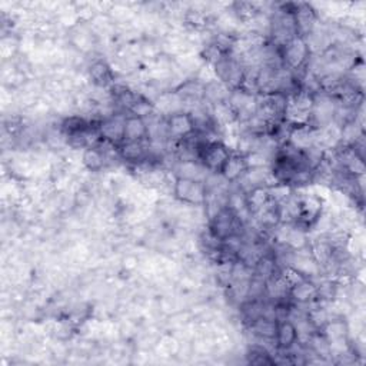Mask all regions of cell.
I'll return each instance as SVG.
<instances>
[{
    "mask_svg": "<svg viewBox=\"0 0 366 366\" xmlns=\"http://www.w3.org/2000/svg\"><path fill=\"white\" fill-rule=\"evenodd\" d=\"M232 151L221 140H206L199 146L198 162L209 173H222Z\"/></svg>",
    "mask_w": 366,
    "mask_h": 366,
    "instance_id": "cell-1",
    "label": "cell"
},
{
    "mask_svg": "<svg viewBox=\"0 0 366 366\" xmlns=\"http://www.w3.org/2000/svg\"><path fill=\"white\" fill-rule=\"evenodd\" d=\"M279 50L283 67L292 73L306 69L312 57V52L306 43V39L301 38V36H297V38L292 39Z\"/></svg>",
    "mask_w": 366,
    "mask_h": 366,
    "instance_id": "cell-2",
    "label": "cell"
},
{
    "mask_svg": "<svg viewBox=\"0 0 366 366\" xmlns=\"http://www.w3.org/2000/svg\"><path fill=\"white\" fill-rule=\"evenodd\" d=\"M173 196L185 205L203 206L206 199L205 182L176 176L173 183Z\"/></svg>",
    "mask_w": 366,
    "mask_h": 366,
    "instance_id": "cell-3",
    "label": "cell"
},
{
    "mask_svg": "<svg viewBox=\"0 0 366 366\" xmlns=\"http://www.w3.org/2000/svg\"><path fill=\"white\" fill-rule=\"evenodd\" d=\"M208 229L219 240H225L232 235H243L245 225L235 216V213L226 206L219 210L210 221Z\"/></svg>",
    "mask_w": 366,
    "mask_h": 366,
    "instance_id": "cell-4",
    "label": "cell"
},
{
    "mask_svg": "<svg viewBox=\"0 0 366 366\" xmlns=\"http://www.w3.org/2000/svg\"><path fill=\"white\" fill-rule=\"evenodd\" d=\"M169 140L180 142L196 132L194 119L188 111H177L166 116Z\"/></svg>",
    "mask_w": 366,
    "mask_h": 366,
    "instance_id": "cell-5",
    "label": "cell"
},
{
    "mask_svg": "<svg viewBox=\"0 0 366 366\" xmlns=\"http://www.w3.org/2000/svg\"><path fill=\"white\" fill-rule=\"evenodd\" d=\"M128 115L116 112L103 118L99 122V133L100 137L106 142H111L114 144L123 143L125 139V119Z\"/></svg>",
    "mask_w": 366,
    "mask_h": 366,
    "instance_id": "cell-6",
    "label": "cell"
},
{
    "mask_svg": "<svg viewBox=\"0 0 366 366\" xmlns=\"http://www.w3.org/2000/svg\"><path fill=\"white\" fill-rule=\"evenodd\" d=\"M119 155L121 159L132 163L140 165L151 161V149H149V139L143 142H123L119 144Z\"/></svg>",
    "mask_w": 366,
    "mask_h": 366,
    "instance_id": "cell-7",
    "label": "cell"
},
{
    "mask_svg": "<svg viewBox=\"0 0 366 366\" xmlns=\"http://www.w3.org/2000/svg\"><path fill=\"white\" fill-rule=\"evenodd\" d=\"M175 95L183 104H199L205 100V83L198 79H189L187 82L180 83L175 89Z\"/></svg>",
    "mask_w": 366,
    "mask_h": 366,
    "instance_id": "cell-8",
    "label": "cell"
},
{
    "mask_svg": "<svg viewBox=\"0 0 366 366\" xmlns=\"http://www.w3.org/2000/svg\"><path fill=\"white\" fill-rule=\"evenodd\" d=\"M298 342H299V338H298V329H297L295 322L289 318L278 320L276 337H275L276 349L287 351Z\"/></svg>",
    "mask_w": 366,
    "mask_h": 366,
    "instance_id": "cell-9",
    "label": "cell"
},
{
    "mask_svg": "<svg viewBox=\"0 0 366 366\" xmlns=\"http://www.w3.org/2000/svg\"><path fill=\"white\" fill-rule=\"evenodd\" d=\"M294 16H295L298 36H301V38H308L318 23L316 11L311 5L301 4V5H295Z\"/></svg>",
    "mask_w": 366,
    "mask_h": 366,
    "instance_id": "cell-10",
    "label": "cell"
},
{
    "mask_svg": "<svg viewBox=\"0 0 366 366\" xmlns=\"http://www.w3.org/2000/svg\"><path fill=\"white\" fill-rule=\"evenodd\" d=\"M89 78L96 88L111 89L115 85V73L107 62L97 59L89 66Z\"/></svg>",
    "mask_w": 366,
    "mask_h": 366,
    "instance_id": "cell-11",
    "label": "cell"
},
{
    "mask_svg": "<svg viewBox=\"0 0 366 366\" xmlns=\"http://www.w3.org/2000/svg\"><path fill=\"white\" fill-rule=\"evenodd\" d=\"M289 298L295 305H309L318 299L316 283L312 279H305L301 283L292 286L289 292Z\"/></svg>",
    "mask_w": 366,
    "mask_h": 366,
    "instance_id": "cell-12",
    "label": "cell"
},
{
    "mask_svg": "<svg viewBox=\"0 0 366 366\" xmlns=\"http://www.w3.org/2000/svg\"><path fill=\"white\" fill-rule=\"evenodd\" d=\"M148 122L143 118L128 115L125 119V139L123 142H143L148 140Z\"/></svg>",
    "mask_w": 366,
    "mask_h": 366,
    "instance_id": "cell-13",
    "label": "cell"
},
{
    "mask_svg": "<svg viewBox=\"0 0 366 366\" xmlns=\"http://www.w3.org/2000/svg\"><path fill=\"white\" fill-rule=\"evenodd\" d=\"M248 170V163L245 155L240 152H232L228 162L222 169V176L229 183H236Z\"/></svg>",
    "mask_w": 366,
    "mask_h": 366,
    "instance_id": "cell-14",
    "label": "cell"
},
{
    "mask_svg": "<svg viewBox=\"0 0 366 366\" xmlns=\"http://www.w3.org/2000/svg\"><path fill=\"white\" fill-rule=\"evenodd\" d=\"M249 331L252 335H255L256 338H259L262 341H269V342H275V337H276V327H278V320L273 319H268V318H258L255 319L253 322H250L248 325Z\"/></svg>",
    "mask_w": 366,
    "mask_h": 366,
    "instance_id": "cell-15",
    "label": "cell"
},
{
    "mask_svg": "<svg viewBox=\"0 0 366 366\" xmlns=\"http://www.w3.org/2000/svg\"><path fill=\"white\" fill-rule=\"evenodd\" d=\"M82 163L90 172H100L107 165V159H106L103 151L99 148L97 144H95V146H89V148L83 149Z\"/></svg>",
    "mask_w": 366,
    "mask_h": 366,
    "instance_id": "cell-16",
    "label": "cell"
},
{
    "mask_svg": "<svg viewBox=\"0 0 366 366\" xmlns=\"http://www.w3.org/2000/svg\"><path fill=\"white\" fill-rule=\"evenodd\" d=\"M245 195H246V202H248V206H249L252 215H255L259 209H262L271 201L269 188H266V187L255 188Z\"/></svg>",
    "mask_w": 366,
    "mask_h": 366,
    "instance_id": "cell-17",
    "label": "cell"
},
{
    "mask_svg": "<svg viewBox=\"0 0 366 366\" xmlns=\"http://www.w3.org/2000/svg\"><path fill=\"white\" fill-rule=\"evenodd\" d=\"M248 362L252 365H273L275 358H272L271 352L262 345H252L246 353Z\"/></svg>",
    "mask_w": 366,
    "mask_h": 366,
    "instance_id": "cell-18",
    "label": "cell"
}]
</instances>
